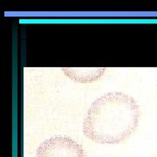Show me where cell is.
I'll return each mask as SVG.
<instances>
[{
  "mask_svg": "<svg viewBox=\"0 0 157 157\" xmlns=\"http://www.w3.org/2000/svg\"><path fill=\"white\" fill-rule=\"evenodd\" d=\"M36 157H86V154L76 140L68 136L57 135L39 145Z\"/></svg>",
  "mask_w": 157,
  "mask_h": 157,
  "instance_id": "7a4b0ae2",
  "label": "cell"
},
{
  "mask_svg": "<svg viewBox=\"0 0 157 157\" xmlns=\"http://www.w3.org/2000/svg\"><path fill=\"white\" fill-rule=\"evenodd\" d=\"M140 108L132 96L110 92L93 102L84 120V135L101 144H117L138 127Z\"/></svg>",
  "mask_w": 157,
  "mask_h": 157,
  "instance_id": "6da1fadb",
  "label": "cell"
},
{
  "mask_svg": "<svg viewBox=\"0 0 157 157\" xmlns=\"http://www.w3.org/2000/svg\"><path fill=\"white\" fill-rule=\"evenodd\" d=\"M62 71L75 81L89 83L101 78L106 68H62Z\"/></svg>",
  "mask_w": 157,
  "mask_h": 157,
  "instance_id": "3957f363",
  "label": "cell"
}]
</instances>
